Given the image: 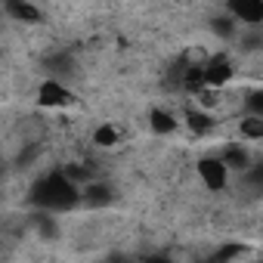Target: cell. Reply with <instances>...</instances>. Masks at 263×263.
<instances>
[{"label":"cell","instance_id":"6da1fadb","mask_svg":"<svg viewBox=\"0 0 263 263\" xmlns=\"http://www.w3.org/2000/svg\"><path fill=\"white\" fill-rule=\"evenodd\" d=\"M34 99H37L41 108H53V111H62V108H74V105H81L78 90H74L71 84L59 81V78H50V74L41 78V81L34 84Z\"/></svg>","mask_w":263,"mask_h":263},{"label":"cell","instance_id":"7a4b0ae2","mask_svg":"<svg viewBox=\"0 0 263 263\" xmlns=\"http://www.w3.org/2000/svg\"><path fill=\"white\" fill-rule=\"evenodd\" d=\"M195 180L211 195L229 192V183H232V177H229V171H226V164L220 161L217 152H204V155L195 158Z\"/></svg>","mask_w":263,"mask_h":263}]
</instances>
